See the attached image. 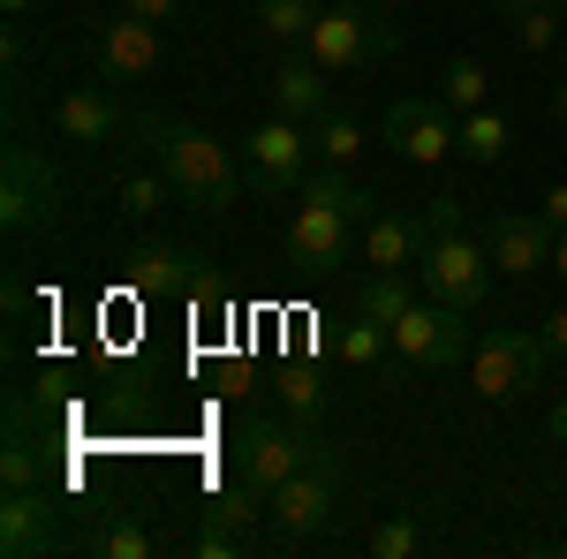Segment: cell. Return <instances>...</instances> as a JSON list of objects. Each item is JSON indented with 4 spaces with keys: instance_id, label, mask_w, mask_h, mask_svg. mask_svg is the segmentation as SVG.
<instances>
[{
    "instance_id": "6da1fadb",
    "label": "cell",
    "mask_w": 567,
    "mask_h": 559,
    "mask_svg": "<svg viewBox=\"0 0 567 559\" xmlns=\"http://www.w3.org/2000/svg\"><path fill=\"white\" fill-rule=\"evenodd\" d=\"M144 130V144H152V159H159V174H167V189H175V205H189V213H235L243 205V189H250V167L243 159H227V144L219 136H205L197 122H136Z\"/></svg>"
},
{
    "instance_id": "7a4b0ae2",
    "label": "cell",
    "mask_w": 567,
    "mask_h": 559,
    "mask_svg": "<svg viewBox=\"0 0 567 559\" xmlns=\"http://www.w3.org/2000/svg\"><path fill=\"white\" fill-rule=\"evenodd\" d=\"M371 213H379L371 189H355L341 167H310L303 205H296V219H288V265L310 272V280L341 272V265H349V227H363Z\"/></svg>"
},
{
    "instance_id": "3957f363",
    "label": "cell",
    "mask_w": 567,
    "mask_h": 559,
    "mask_svg": "<svg viewBox=\"0 0 567 559\" xmlns=\"http://www.w3.org/2000/svg\"><path fill=\"white\" fill-rule=\"evenodd\" d=\"M303 45L341 76V69H371V61H386V53H393V23H386L379 0H333V8L310 23Z\"/></svg>"
},
{
    "instance_id": "277c9868",
    "label": "cell",
    "mask_w": 567,
    "mask_h": 559,
    "mask_svg": "<svg viewBox=\"0 0 567 559\" xmlns=\"http://www.w3.org/2000/svg\"><path fill=\"white\" fill-rule=\"evenodd\" d=\"M545 363H553V341L545 333H523V325H492L477 348H470V386L484 401H515L545 379Z\"/></svg>"
},
{
    "instance_id": "5b68a950",
    "label": "cell",
    "mask_w": 567,
    "mask_h": 559,
    "mask_svg": "<svg viewBox=\"0 0 567 559\" xmlns=\"http://www.w3.org/2000/svg\"><path fill=\"white\" fill-rule=\"evenodd\" d=\"M265 515H272V529H280V545H310L326 521L341 515V454L326 446L318 462H303V469L265 499Z\"/></svg>"
},
{
    "instance_id": "8992f818",
    "label": "cell",
    "mask_w": 567,
    "mask_h": 559,
    "mask_svg": "<svg viewBox=\"0 0 567 559\" xmlns=\"http://www.w3.org/2000/svg\"><path fill=\"white\" fill-rule=\"evenodd\" d=\"M416 272H424L432 302H446V310H484V296H492V250L470 227H432V250Z\"/></svg>"
},
{
    "instance_id": "52a82bcc",
    "label": "cell",
    "mask_w": 567,
    "mask_h": 559,
    "mask_svg": "<svg viewBox=\"0 0 567 559\" xmlns=\"http://www.w3.org/2000/svg\"><path fill=\"white\" fill-rule=\"evenodd\" d=\"M318 454H326V438L296 431V416H288V424H272V416H250V424L235 431V476H243V484H258L265 499H272L288 476L303 469V462H318Z\"/></svg>"
},
{
    "instance_id": "ba28073f",
    "label": "cell",
    "mask_w": 567,
    "mask_h": 559,
    "mask_svg": "<svg viewBox=\"0 0 567 559\" xmlns=\"http://www.w3.org/2000/svg\"><path fill=\"white\" fill-rule=\"evenodd\" d=\"M386 333H393V355H401V363H416V371H454V363H470V310L409 302Z\"/></svg>"
},
{
    "instance_id": "9c48e42d",
    "label": "cell",
    "mask_w": 567,
    "mask_h": 559,
    "mask_svg": "<svg viewBox=\"0 0 567 559\" xmlns=\"http://www.w3.org/2000/svg\"><path fill=\"white\" fill-rule=\"evenodd\" d=\"M310 136L303 122H258V130L243 136V167H250V189H265V197H288V189H303L310 182Z\"/></svg>"
},
{
    "instance_id": "30bf717a",
    "label": "cell",
    "mask_w": 567,
    "mask_h": 559,
    "mask_svg": "<svg viewBox=\"0 0 567 559\" xmlns=\"http://www.w3.org/2000/svg\"><path fill=\"white\" fill-rule=\"evenodd\" d=\"M61 219V174L45 167L31 144H8V174H0V227H53Z\"/></svg>"
},
{
    "instance_id": "8fae6325",
    "label": "cell",
    "mask_w": 567,
    "mask_h": 559,
    "mask_svg": "<svg viewBox=\"0 0 567 559\" xmlns=\"http://www.w3.org/2000/svg\"><path fill=\"white\" fill-rule=\"evenodd\" d=\"M454 136H462V114L446 106V99H393L386 106V144L409 159V167H439L446 152H454Z\"/></svg>"
},
{
    "instance_id": "7c38bea8",
    "label": "cell",
    "mask_w": 567,
    "mask_h": 559,
    "mask_svg": "<svg viewBox=\"0 0 567 559\" xmlns=\"http://www.w3.org/2000/svg\"><path fill=\"white\" fill-rule=\"evenodd\" d=\"M91 53H99V69H106V84H144V76H159V61H167V45H159V23H144V15H106L99 31H91Z\"/></svg>"
},
{
    "instance_id": "4fadbf2b",
    "label": "cell",
    "mask_w": 567,
    "mask_h": 559,
    "mask_svg": "<svg viewBox=\"0 0 567 559\" xmlns=\"http://www.w3.org/2000/svg\"><path fill=\"white\" fill-rule=\"evenodd\" d=\"M265 99H272L280 122H318V114H333V69L310 45H288L280 69H272V84H265Z\"/></svg>"
},
{
    "instance_id": "5bb4252c",
    "label": "cell",
    "mask_w": 567,
    "mask_h": 559,
    "mask_svg": "<svg viewBox=\"0 0 567 559\" xmlns=\"http://www.w3.org/2000/svg\"><path fill=\"white\" fill-rule=\"evenodd\" d=\"M553 219L545 213H499L484 227V250H492V272L507 280H529V272H553Z\"/></svg>"
},
{
    "instance_id": "9a60e30c",
    "label": "cell",
    "mask_w": 567,
    "mask_h": 559,
    "mask_svg": "<svg viewBox=\"0 0 567 559\" xmlns=\"http://www.w3.org/2000/svg\"><path fill=\"white\" fill-rule=\"evenodd\" d=\"M130 288L152 302H182L205 288V258L189 242H136L130 250Z\"/></svg>"
},
{
    "instance_id": "2e32d148",
    "label": "cell",
    "mask_w": 567,
    "mask_h": 559,
    "mask_svg": "<svg viewBox=\"0 0 567 559\" xmlns=\"http://www.w3.org/2000/svg\"><path fill=\"white\" fill-rule=\"evenodd\" d=\"M61 552V521H53V499L39 491H0V559H39Z\"/></svg>"
},
{
    "instance_id": "e0dca14e",
    "label": "cell",
    "mask_w": 567,
    "mask_h": 559,
    "mask_svg": "<svg viewBox=\"0 0 567 559\" xmlns=\"http://www.w3.org/2000/svg\"><path fill=\"white\" fill-rule=\"evenodd\" d=\"M432 250V213H371L363 219V265L371 272H409Z\"/></svg>"
},
{
    "instance_id": "ac0fdd59",
    "label": "cell",
    "mask_w": 567,
    "mask_h": 559,
    "mask_svg": "<svg viewBox=\"0 0 567 559\" xmlns=\"http://www.w3.org/2000/svg\"><path fill=\"white\" fill-rule=\"evenodd\" d=\"M53 130L69 136V144H106V136L130 130V114H122V99H114L106 84H76V91H61Z\"/></svg>"
},
{
    "instance_id": "d6986e66",
    "label": "cell",
    "mask_w": 567,
    "mask_h": 559,
    "mask_svg": "<svg viewBox=\"0 0 567 559\" xmlns=\"http://www.w3.org/2000/svg\"><path fill=\"white\" fill-rule=\"evenodd\" d=\"M318 15H326V0H258V8H250L258 39H272V45H303Z\"/></svg>"
},
{
    "instance_id": "ffe728a7",
    "label": "cell",
    "mask_w": 567,
    "mask_h": 559,
    "mask_svg": "<svg viewBox=\"0 0 567 559\" xmlns=\"http://www.w3.org/2000/svg\"><path fill=\"white\" fill-rule=\"evenodd\" d=\"M409 302H416V296H409V272H363V280H355V296H349V310H363V318L393 325Z\"/></svg>"
},
{
    "instance_id": "44dd1931",
    "label": "cell",
    "mask_w": 567,
    "mask_h": 559,
    "mask_svg": "<svg viewBox=\"0 0 567 559\" xmlns=\"http://www.w3.org/2000/svg\"><path fill=\"white\" fill-rule=\"evenodd\" d=\"M0 484L8 491H39L45 484V454H39V438L23 431V416L8 424V446H0Z\"/></svg>"
},
{
    "instance_id": "7402d4cb",
    "label": "cell",
    "mask_w": 567,
    "mask_h": 559,
    "mask_svg": "<svg viewBox=\"0 0 567 559\" xmlns=\"http://www.w3.org/2000/svg\"><path fill=\"white\" fill-rule=\"evenodd\" d=\"M507 144H515V130H507V114H492V106H477V114H462V136H454V152H470L477 167H492V159H507Z\"/></svg>"
},
{
    "instance_id": "603a6c76",
    "label": "cell",
    "mask_w": 567,
    "mask_h": 559,
    "mask_svg": "<svg viewBox=\"0 0 567 559\" xmlns=\"http://www.w3.org/2000/svg\"><path fill=\"white\" fill-rule=\"evenodd\" d=\"M310 152H318V167H349L355 152H363V130H355V114H318L310 122Z\"/></svg>"
},
{
    "instance_id": "cb8c5ba5",
    "label": "cell",
    "mask_w": 567,
    "mask_h": 559,
    "mask_svg": "<svg viewBox=\"0 0 567 559\" xmlns=\"http://www.w3.org/2000/svg\"><path fill=\"white\" fill-rule=\"evenodd\" d=\"M341 363H386L393 355V333L379 325V318H363V310H349V325H341Z\"/></svg>"
},
{
    "instance_id": "d4e9b609",
    "label": "cell",
    "mask_w": 567,
    "mask_h": 559,
    "mask_svg": "<svg viewBox=\"0 0 567 559\" xmlns=\"http://www.w3.org/2000/svg\"><path fill=\"white\" fill-rule=\"evenodd\" d=\"M99 552H106V559H152V552H159V537H152V521H144V515H114L106 529H99Z\"/></svg>"
},
{
    "instance_id": "484cf974",
    "label": "cell",
    "mask_w": 567,
    "mask_h": 559,
    "mask_svg": "<svg viewBox=\"0 0 567 559\" xmlns=\"http://www.w3.org/2000/svg\"><path fill=\"white\" fill-rule=\"evenodd\" d=\"M280 401H288L296 424H318V416H326V386H318V371H310V363H288V371H280Z\"/></svg>"
},
{
    "instance_id": "4316f807",
    "label": "cell",
    "mask_w": 567,
    "mask_h": 559,
    "mask_svg": "<svg viewBox=\"0 0 567 559\" xmlns=\"http://www.w3.org/2000/svg\"><path fill=\"white\" fill-rule=\"evenodd\" d=\"M439 99H446V106H454V114H477L484 99H492V76H484L477 61H454V69H446V76H439Z\"/></svg>"
},
{
    "instance_id": "83f0119b",
    "label": "cell",
    "mask_w": 567,
    "mask_h": 559,
    "mask_svg": "<svg viewBox=\"0 0 567 559\" xmlns=\"http://www.w3.org/2000/svg\"><path fill=\"white\" fill-rule=\"evenodd\" d=\"M167 197H175L167 174H130V182H122V213H130V219H152Z\"/></svg>"
},
{
    "instance_id": "f1b7e54d",
    "label": "cell",
    "mask_w": 567,
    "mask_h": 559,
    "mask_svg": "<svg viewBox=\"0 0 567 559\" xmlns=\"http://www.w3.org/2000/svg\"><path fill=\"white\" fill-rule=\"evenodd\" d=\"M515 45H523V53H553V45H560V8H529V15H515Z\"/></svg>"
},
{
    "instance_id": "f546056e",
    "label": "cell",
    "mask_w": 567,
    "mask_h": 559,
    "mask_svg": "<svg viewBox=\"0 0 567 559\" xmlns=\"http://www.w3.org/2000/svg\"><path fill=\"white\" fill-rule=\"evenodd\" d=\"M409 552H424V529L401 515V521H379L371 529V559H409Z\"/></svg>"
},
{
    "instance_id": "4dcf8cb0",
    "label": "cell",
    "mask_w": 567,
    "mask_h": 559,
    "mask_svg": "<svg viewBox=\"0 0 567 559\" xmlns=\"http://www.w3.org/2000/svg\"><path fill=\"white\" fill-rule=\"evenodd\" d=\"M130 15H144V23H175L182 15V0H122Z\"/></svg>"
},
{
    "instance_id": "1f68e13d",
    "label": "cell",
    "mask_w": 567,
    "mask_h": 559,
    "mask_svg": "<svg viewBox=\"0 0 567 559\" xmlns=\"http://www.w3.org/2000/svg\"><path fill=\"white\" fill-rule=\"evenodd\" d=\"M537 213L553 219V235H567V182H553V189H545V205H537Z\"/></svg>"
},
{
    "instance_id": "d6a6232c",
    "label": "cell",
    "mask_w": 567,
    "mask_h": 559,
    "mask_svg": "<svg viewBox=\"0 0 567 559\" xmlns=\"http://www.w3.org/2000/svg\"><path fill=\"white\" fill-rule=\"evenodd\" d=\"M537 333L553 341V355H567V302H560V310H553V318H545V325H537Z\"/></svg>"
},
{
    "instance_id": "836d02e7",
    "label": "cell",
    "mask_w": 567,
    "mask_h": 559,
    "mask_svg": "<svg viewBox=\"0 0 567 559\" xmlns=\"http://www.w3.org/2000/svg\"><path fill=\"white\" fill-rule=\"evenodd\" d=\"M529 8H560V0H499V15L515 23V15H529Z\"/></svg>"
},
{
    "instance_id": "e575fe53",
    "label": "cell",
    "mask_w": 567,
    "mask_h": 559,
    "mask_svg": "<svg viewBox=\"0 0 567 559\" xmlns=\"http://www.w3.org/2000/svg\"><path fill=\"white\" fill-rule=\"evenodd\" d=\"M553 438L567 446V401H553Z\"/></svg>"
},
{
    "instance_id": "d590c367",
    "label": "cell",
    "mask_w": 567,
    "mask_h": 559,
    "mask_svg": "<svg viewBox=\"0 0 567 559\" xmlns=\"http://www.w3.org/2000/svg\"><path fill=\"white\" fill-rule=\"evenodd\" d=\"M553 114H560V122H567V76H560V84H553Z\"/></svg>"
},
{
    "instance_id": "8d00e7d4",
    "label": "cell",
    "mask_w": 567,
    "mask_h": 559,
    "mask_svg": "<svg viewBox=\"0 0 567 559\" xmlns=\"http://www.w3.org/2000/svg\"><path fill=\"white\" fill-rule=\"evenodd\" d=\"M553 272H560V280H567V235H560V242H553Z\"/></svg>"
},
{
    "instance_id": "74e56055",
    "label": "cell",
    "mask_w": 567,
    "mask_h": 559,
    "mask_svg": "<svg viewBox=\"0 0 567 559\" xmlns=\"http://www.w3.org/2000/svg\"><path fill=\"white\" fill-rule=\"evenodd\" d=\"M23 8H31V0H8V15H23Z\"/></svg>"
},
{
    "instance_id": "f35d334b",
    "label": "cell",
    "mask_w": 567,
    "mask_h": 559,
    "mask_svg": "<svg viewBox=\"0 0 567 559\" xmlns=\"http://www.w3.org/2000/svg\"><path fill=\"white\" fill-rule=\"evenodd\" d=\"M379 8H401V0H379Z\"/></svg>"
}]
</instances>
